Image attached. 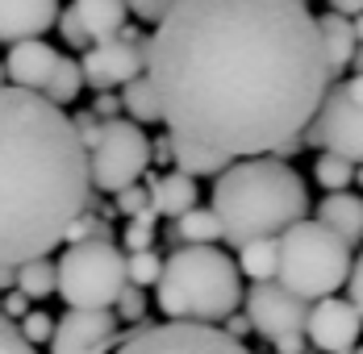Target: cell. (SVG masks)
I'll use <instances>...</instances> for the list:
<instances>
[{"mask_svg": "<svg viewBox=\"0 0 363 354\" xmlns=\"http://www.w3.org/2000/svg\"><path fill=\"white\" fill-rule=\"evenodd\" d=\"M146 79L172 138L234 163L296 154L334 84L305 0H180L146 38Z\"/></svg>", "mask_w": 363, "mask_h": 354, "instance_id": "obj_1", "label": "cell"}, {"mask_svg": "<svg viewBox=\"0 0 363 354\" xmlns=\"http://www.w3.org/2000/svg\"><path fill=\"white\" fill-rule=\"evenodd\" d=\"M92 205L88 150L72 117L21 88H0V267L46 258Z\"/></svg>", "mask_w": 363, "mask_h": 354, "instance_id": "obj_2", "label": "cell"}, {"mask_svg": "<svg viewBox=\"0 0 363 354\" xmlns=\"http://www.w3.org/2000/svg\"><path fill=\"white\" fill-rule=\"evenodd\" d=\"M209 209L221 221V238L247 246L309 221V188L284 159H238L218 176Z\"/></svg>", "mask_w": 363, "mask_h": 354, "instance_id": "obj_3", "label": "cell"}, {"mask_svg": "<svg viewBox=\"0 0 363 354\" xmlns=\"http://www.w3.org/2000/svg\"><path fill=\"white\" fill-rule=\"evenodd\" d=\"M159 309L184 325H218L242 304V275L218 246H180L155 283Z\"/></svg>", "mask_w": 363, "mask_h": 354, "instance_id": "obj_4", "label": "cell"}, {"mask_svg": "<svg viewBox=\"0 0 363 354\" xmlns=\"http://www.w3.org/2000/svg\"><path fill=\"white\" fill-rule=\"evenodd\" d=\"M351 246L334 238L322 221H296L280 234V271L276 283L301 296L305 304H318L334 296L351 275Z\"/></svg>", "mask_w": 363, "mask_h": 354, "instance_id": "obj_5", "label": "cell"}, {"mask_svg": "<svg viewBox=\"0 0 363 354\" xmlns=\"http://www.w3.org/2000/svg\"><path fill=\"white\" fill-rule=\"evenodd\" d=\"M55 271H59L55 292L67 300V309H79V313H113V304L130 287L125 254L113 238L72 242L63 250V258L55 263Z\"/></svg>", "mask_w": 363, "mask_h": 354, "instance_id": "obj_6", "label": "cell"}, {"mask_svg": "<svg viewBox=\"0 0 363 354\" xmlns=\"http://www.w3.org/2000/svg\"><path fill=\"white\" fill-rule=\"evenodd\" d=\"M150 167V138L134 121H101V134L88 146V179L92 192L117 196L121 188H134Z\"/></svg>", "mask_w": 363, "mask_h": 354, "instance_id": "obj_7", "label": "cell"}, {"mask_svg": "<svg viewBox=\"0 0 363 354\" xmlns=\"http://www.w3.org/2000/svg\"><path fill=\"white\" fill-rule=\"evenodd\" d=\"M305 142L322 154H338L351 167H363V79L347 75L334 79L322 96V108L313 125L305 130Z\"/></svg>", "mask_w": 363, "mask_h": 354, "instance_id": "obj_8", "label": "cell"}, {"mask_svg": "<svg viewBox=\"0 0 363 354\" xmlns=\"http://www.w3.org/2000/svg\"><path fill=\"white\" fill-rule=\"evenodd\" d=\"M125 342L113 354H255L247 350L238 338H230L225 329L213 325H184V321H167V325H138L134 333H121Z\"/></svg>", "mask_w": 363, "mask_h": 354, "instance_id": "obj_9", "label": "cell"}, {"mask_svg": "<svg viewBox=\"0 0 363 354\" xmlns=\"http://www.w3.org/2000/svg\"><path fill=\"white\" fill-rule=\"evenodd\" d=\"M79 75L92 92H113L146 75V38L134 30H121L109 42H92L79 59Z\"/></svg>", "mask_w": 363, "mask_h": 354, "instance_id": "obj_10", "label": "cell"}, {"mask_svg": "<svg viewBox=\"0 0 363 354\" xmlns=\"http://www.w3.org/2000/svg\"><path fill=\"white\" fill-rule=\"evenodd\" d=\"M247 321L251 329H259L272 346L284 342V338H301L305 325H309V304L301 296H292L289 287L280 283H255L247 292Z\"/></svg>", "mask_w": 363, "mask_h": 354, "instance_id": "obj_11", "label": "cell"}, {"mask_svg": "<svg viewBox=\"0 0 363 354\" xmlns=\"http://www.w3.org/2000/svg\"><path fill=\"white\" fill-rule=\"evenodd\" d=\"M121 325L113 313H79L67 309L55 321V338H50V354H113L121 346Z\"/></svg>", "mask_w": 363, "mask_h": 354, "instance_id": "obj_12", "label": "cell"}, {"mask_svg": "<svg viewBox=\"0 0 363 354\" xmlns=\"http://www.w3.org/2000/svg\"><path fill=\"white\" fill-rule=\"evenodd\" d=\"M359 329L363 321L359 313L351 309V300H338V296H326L318 304H309V342L322 354H355L359 346Z\"/></svg>", "mask_w": 363, "mask_h": 354, "instance_id": "obj_13", "label": "cell"}, {"mask_svg": "<svg viewBox=\"0 0 363 354\" xmlns=\"http://www.w3.org/2000/svg\"><path fill=\"white\" fill-rule=\"evenodd\" d=\"M59 50L46 46L42 38L38 42H17L9 46V59H4V79L9 88H21V92H34V96H46L50 79H55V67H59Z\"/></svg>", "mask_w": 363, "mask_h": 354, "instance_id": "obj_14", "label": "cell"}, {"mask_svg": "<svg viewBox=\"0 0 363 354\" xmlns=\"http://www.w3.org/2000/svg\"><path fill=\"white\" fill-rule=\"evenodd\" d=\"M59 0H0V42H38L42 34L55 30L59 21Z\"/></svg>", "mask_w": 363, "mask_h": 354, "instance_id": "obj_15", "label": "cell"}, {"mask_svg": "<svg viewBox=\"0 0 363 354\" xmlns=\"http://www.w3.org/2000/svg\"><path fill=\"white\" fill-rule=\"evenodd\" d=\"M318 221L326 225L334 238H342L347 246L363 242V196L355 192H330L318 205Z\"/></svg>", "mask_w": 363, "mask_h": 354, "instance_id": "obj_16", "label": "cell"}, {"mask_svg": "<svg viewBox=\"0 0 363 354\" xmlns=\"http://www.w3.org/2000/svg\"><path fill=\"white\" fill-rule=\"evenodd\" d=\"M72 13L79 17L88 42H109L125 30L130 21V8L125 0H72Z\"/></svg>", "mask_w": 363, "mask_h": 354, "instance_id": "obj_17", "label": "cell"}, {"mask_svg": "<svg viewBox=\"0 0 363 354\" xmlns=\"http://www.w3.org/2000/svg\"><path fill=\"white\" fill-rule=\"evenodd\" d=\"M146 200L159 217H184L188 209H196V179L167 171V176L146 179Z\"/></svg>", "mask_w": 363, "mask_h": 354, "instance_id": "obj_18", "label": "cell"}, {"mask_svg": "<svg viewBox=\"0 0 363 354\" xmlns=\"http://www.w3.org/2000/svg\"><path fill=\"white\" fill-rule=\"evenodd\" d=\"M318 34H322V55H326L330 79H334V75H342V71L351 67V59H355V50H359L355 25H351L347 17H338V13H322V17H318Z\"/></svg>", "mask_w": 363, "mask_h": 354, "instance_id": "obj_19", "label": "cell"}, {"mask_svg": "<svg viewBox=\"0 0 363 354\" xmlns=\"http://www.w3.org/2000/svg\"><path fill=\"white\" fill-rule=\"evenodd\" d=\"M172 163H176V171L188 176V179H201V176L218 179L234 159H225V154H218V150H205V146H192V142L172 138Z\"/></svg>", "mask_w": 363, "mask_h": 354, "instance_id": "obj_20", "label": "cell"}, {"mask_svg": "<svg viewBox=\"0 0 363 354\" xmlns=\"http://www.w3.org/2000/svg\"><path fill=\"white\" fill-rule=\"evenodd\" d=\"M238 275H251L255 283H272L280 271V238H259L238 246Z\"/></svg>", "mask_w": 363, "mask_h": 354, "instance_id": "obj_21", "label": "cell"}, {"mask_svg": "<svg viewBox=\"0 0 363 354\" xmlns=\"http://www.w3.org/2000/svg\"><path fill=\"white\" fill-rule=\"evenodd\" d=\"M172 238L180 242V246H213L221 238V221L213 209H188L184 217H176V229H172Z\"/></svg>", "mask_w": 363, "mask_h": 354, "instance_id": "obj_22", "label": "cell"}, {"mask_svg": "<svg viewBox=\"0 0 363 354\" xmlns=\"http://www.w3.org/2000/svg\"><path fill=\"white\" fill-rule=\"evenodd\" d=\"M13 287H17L26 300H46V296H55V287H59V271H55L50 258H30V263H21V267L13 271Z\"/></svg>", "mask_w": 363, "mask_h": 354, "instance_id": "obj_23", "label": "cell"}, {"mask_svg": "<svg viewBox=\"0 0 363 354\" xmlns=\"http://www.w3.org/2000/svg\"><path fill=\"white\" fill-rule=\"evenodd\" d=\"M121 108L130 113L134 125H155V121H163V117H159V96H155V88H150L146 75H138L134 84L121 88Z\"/></svg>", "mask_w": 363, "mask_h": 354, "instance_id": "obj_24", "label": "cell"}, {"mask_svg": "<svg viewBox=\"0 0 363 354\" xmlns=\"http://www.w3.org/2000/svg\"><path fill=\"white\" fill-rule=\"evenodd\" d=\"M79 92H84V75H79V63L63 55V59H59V67H55V79H50V88H46V96H42V101H50L55 108H63V105H72Z\"/></svg>", "mask_w": 363, "mask_h": 354, "instance_id": "obj_25", "label": "cell"}, {"mask_svg": "<svg viewBox=\"0 0 363 354\" xmlns=\"http://www.w3.org/2000/svg\"><path fill=\"white\" fill-rule=\"evenodd\" d=\"M313 179L330 192H347L351 183H355V167L347 163V159H338V154H318V163H313Z\"/></svg>", "mask_w": 363, "mask_h": 354, "instance_id": "obj_26", "label": "cell"}, {"mask_svg": "<svg viewBox=\"0 0 363 354\" xmlns=\"http://www.w3.org/2000/svg\"><path fill=\"white\" fill-rule=\"evenodd\" d=\"M159 271H163V258H159L155 250L125 254V280H130V287H150V283H159Z\"/></svg>", "mask_w": 363, "mask_h": 354, "instance_id": "obj_27", "label": "cell"}, {"mask_svg": "<svg viewBox=\"0 0 363 354\" xmlns=\"http://www.w3.org/2000/svg\"><path fill=\"white\" fill-rule=\"evenodd\" d=\"M155 209H143L138 217H130V225H125V234H121V242L130 254H138V250H155Z\"/></svg>", "mask_w": 363, "mask_h": 354, "instance_id": "obj_28", "label": "cell"}, {"mask_svg": "<svg viewBox=\"0 0 363 354\" xmlns=\"http://www.w3.org/2000/svg\"><path fill=\"white\" fill-rule=\"evenodd\" d=\"M17 333H21L30 346H38V342H50V338H55V317H50V313H38V309H30L26 317L17 321Z\"/></svg>", "mask_w": 363, "mask_h": 354, "instance_id": "obj_29", "label": "cell"}, {"mask_svg": "<svg viewBox=\"0 0 363 354\" xmlns=\"http://www.w3.org/2000/svg\"><path fill=\"white\" fill-rule=\"evenodd\" d=\"M180 0H125V8H130V17H138V21H150V25H159L172 8H176Z\"/></svg>", "mask_w": 363, "mask_h": 354, "instance_id": "obj_30", "label": "cell"}, {"mask_svg": "<svg viewBox=\"0 0 363 354\" xmlns=\"http://www.w3.org/2000/svg\"><path fill=\"white\" fill-rule=\"evenodd\" d=\"M55 30H59V34H63V42H67V46H75V50H88V46H92V42H88V34H84V25H79V17H75L72 8H59Z\"/></svg>", "mask_w": 363, "mask_h": 354, "instance_id": "obj_31", "label": "cell"}, {"mask_svg": "<svg viewBox=\"0 0 363 354\" xmlns=\"http://www.w3.org/2000/svg\"><path fill=\"white\" fill-rule=\"evenodd\" d=\"M0 354H38L21 333H17V325L13 321H4L0 317Z\"/></svg>", "mask_w": 363, "mask_h": 354, "instance_id": "obj_32", "label": "cell"}, {"mask_svg": "<svg viewBox=\"0 0 363 354\" xmlns=\"http://www.w3.org/2000/svg\"><path fill=\"white\" fill-rule=\"evenodd\" d=\"M143 209H150V200H146V188H121L117 192V212H125V217H138Z\"/></svg>", "mask_w": 363, "mask_h": 354, "instance_id": "obj_33", "label": "cell"}, {"mask_svg": "<svg viewBox=\"0 0 363 354\" xmlns=\"http://www.w3.org/2000/svg\"><path fill=\"white\" fill-rule=\"evenodd\" d=\"M96 121H117L121 117V96L117 92H96V101H92V108H88Z\"/></svg>", "mask_w": 363, "mask_h": 354, "instance_id": "obj_34", "label": "cell"}, {"mask_svg": "<svg viewBox=\"0 0 363 354\" xmlns=\"http://www.w3.org/2000/svg\"><path fill=\"white\" fill-rule=\"evenodd\" d=\"M117 309H121V321H143V313H146L143 287H125L121 300H117Z\"/></svg>", "mask_w": 363, "mask_h": 354, "instance_id": "obj_35", "label": "cell"}, {"mask_svg": "<svg viewBox=\"0 0 363 354\" xmlns=\"http://www.w3.org/2000/svg\"><path fill=\"white\" fill-rule=\"evenodd\" d=\"M26 313H30V300H26L17 287H9V292L0 296V317L4 321H21Z\"/></svg>", "mask_w": 363, "mask_h": 354, "instance_id": "obj_36", "label": "cell"}, {"mask_svg": "<svg viewBox=\"0 0 363 354\" xmlns=\"http://www.w3.org/2000/svg\"><path fill=\"white\" fill-rule=\"evenodd\" d=\"M72 130H75V138L84 142V150H88V146L96 142V134H101V121L84 108V113H75V117H72Z\"/></svg>", "mask_w": 363, "mask_h": 354, "instance_id": "obj_37", "label": "cell"}, {"mask_svg": "<svg viewBox=\"0 0 363 354\" xmlns=\"http://www.w3.org/2000/svg\"><path fill=\"white\" fill-rule=\"evenodd\" d=\"M347 292H351V309L359 313L363 321V254L351 263V275H347Z\"/></svg>", "mask_w": 363, "mask_h": 354, "instance_id": "obj_38", "label": "cell"}, {"mask_svg": "<svg viewBox=\"0 0 363 354\" xmlns=\"http://www.w3.org/2000/svg\"><path fill=\"white\" fill-rule=\"evenodd\" d=\"M330 13H338V17H359L363 13V0H330Z\"/></svg>", "mask_w": 363, "mask_h": 354, "instance_id": "obj_39", "label": "cell"}, {"mask_svg": "<svg viewBox=\"0 0 363 354\" xmlns=\"http://www.w3.org/2000/svg\"><path fill=\"white\" fill-rule=\"evenodd\" d=\"M150 159H155V163H172V134H163V138L150 142Z\"/></svg>", "mask_w": 363, "mask_h": 354, "instance_id": "obj_40", "label": "cell"}, {"mask_svg": "<svg viewBox=\"0 0 363 354\" xmlns=\"http://www.w3.org/2000/svg\"><path fill=\"white\" fill-rule=\"evenodd\" d=\"M276 350L280 354H305V338H284V342H276Z\"/></svg>", "mask_w": 363, "mask_h": 354, "instance_id": "obj_41", "label": "cell"}, {"mask_svg": "<svg viewBox=\"0 0 363 354\" xmlns=\"http://www.w3.org/2000/svg\"><path fill=\"white\" fill-rule=\"evenodd\" d=\"M247 325H251V321H247V317H234V321H230V338H234V333H242Z\"/></svg>", "mask_w": 363, "mask_h": 354, "instance_id": "obj_42", "label": "cell"}, {"mask_svg": "<svg viewBox=\"0 0 363 354\" xmlns=\"http://www.w3.org/2000/svg\"><path fill=\"white\" fill-rule=\"evenodd\" d=\"M351 67H355V75H359V79H363V46H359V50H355V59H351Z\"/></svg>", "mask_w": 363, "mask_h": 354, "instance_id": "obj_43", "label": "cell"}, {"mask_svg": "<svg viewBox=\"0 0 363 354\" xmlns=\"http://www.w3.org/2000/svg\"><path fill=\"white\" fill-rule=\"evenodd\" d=\"M351 25H355V42H359V46H363V13H359V17H355V21H351Z\"/></svg>", "mask_w": 363, "mask_h": 354, "instance_id": "obj_44", "label": "cell"}, {"mask_svg": "<svg viewBox=\"0 0 363 354\" xmlns=\"http://www.w3.org/2000/svg\"><path fill=\"white\" fill-rule=\"evenodd\" d=\"M4 84H9V79H4V63H0V88H4Z\"/></svg>", "mask_w": 363, "mask_h": 354, "instance_id": "obj_45", "label": "cell"}, {"mask_svg": "<svg viewBox=\"0 0 363 354\" xmlns=\"http://www.w3.org/2000/svg\"><path fill=\"white\" fill-rule=\"evenodd\" d=\"M355 179H359V183H363V167H355Z\"/></svg>", "mask_w": 363, "mask_h": 354, "instance_id": "obj_46", "label": "cell"}, {"mask_svg": "<svg viewBox=\"0 0 363 354\" xmlns=\"http://www.w3.org/2000/svg\"><path fill=\"white\" fill-rule=\"evenodd\" d=\"M355 354H363V342H359V346H355Z\"/></svg>", "mask_w": 363, "mask_h": 354, "instance_id": "obj_47", "label": "cell"}, {"mask_svg": "<svg viewBox=\"0 0 363 354\" xmlns=\"http://www.w3.org/2000/svg\"><path fill=\"white\" fill-rule=\"evenodd\" d=\"M305 4H309V0H305Z\"/></svg>", "mask_w": 363, "mask_h": 354, "instance_id": "obj_48", "label": "cell"}]
</instances>
